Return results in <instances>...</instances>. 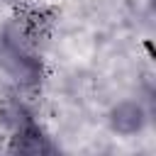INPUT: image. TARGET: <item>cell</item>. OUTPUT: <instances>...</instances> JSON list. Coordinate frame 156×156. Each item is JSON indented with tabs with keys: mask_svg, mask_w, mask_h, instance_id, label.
Segmentation results:
<instances>
[{
	"mask_svg": "<svg viewBox=\"0 0 156 156\" xmlns=\"http://www.w3.org/2000/svg\"><path fill=\"white\" fill-rule=\"evenodd\" d=\"M10 141H12V146H10L12 151H24V154H51V151L58 149L51 141V134L41 127V122L22 107L12 110Z\"/></svg>",
	"mask_w": 156,
	"mask_h": 156,
	"instance_id": "cell-1",
	"label": "cell"
}]
</instances>
